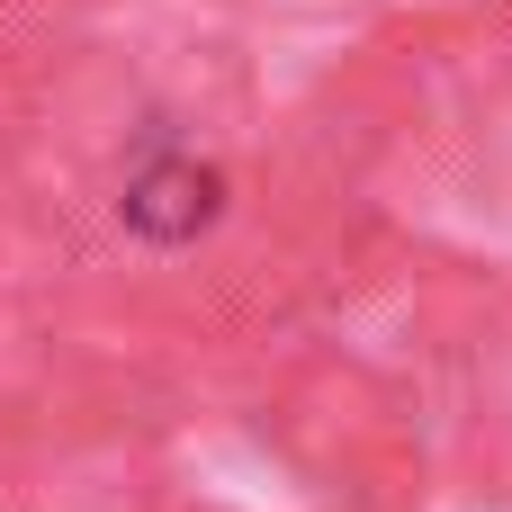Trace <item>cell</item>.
Returning a JSON list of instances; mask_svg holds the SVG:
<instances>
[{
  "instance_id": "obj_1",
  "label": "cell",
  "mask_w": 512,
  "mask_h": 512,
  "mask_svg": "<svg viewBox=\"0 0 512 512\" xmlns=\"http://www.w3.org/2000/svg\"><path fill=\"white\" fill-rule=\"evenodd\" d=\"M126 216H135L144 234L180 243V234H198V225L216 216V180H207V171H189V162H171V171H144V180L126 189Z\"/></svg>"
}]
</instances>
